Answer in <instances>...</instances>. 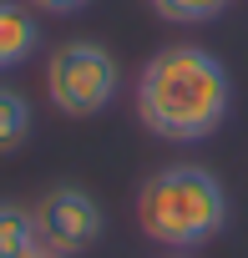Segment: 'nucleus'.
Listing matches in <instances>:
<instances>
[{
    "instance_id": "obj_2",
    "label": "nucleus",
    "mask_w": 248,
    "mask_h": 258,
    "mask_svg": "<svg viewBox=\"0 0 248 258\" xmlns=\"http://www.w3.org/2000/svg\"><path fill=\"white\" fill-rule=\"evenodd\" d=\"M137 223L152 243L188 253V248L213 243L228 228V192H223L218 172H208L198 162H172L142 182Z\"/></svg>"
},
{
    "instance_id": "obj_10",
    "label": "nucleus",
    "mask_w": 248,
    "mask_h": 258,
    "mask_svg": "<svg viewBox=\"0 0 248 258\" xmlns=\"http://www.w3.org/2000/svg\"><path fill=\"white\" fill-rule=\"evenodd\" d=\"M31 258H61V253H51V248H36V253H31Z\"/></svg>"
},
{
    "instance_id": "obj_4",
    "label": "nucleus",
    "mask_w": 248,
    "mask_h": 258,
    "mask_svg": "<svg viewBox=\"0 0 248 258\" xmlns=\"http://www.w3.org/2000/svg\"><path fill=\"white\" fill-rule=\"evenodd\" d=\"M31 218H36L41 248H51V253H61V258H76V253L96 248L101 233H106V208H101L86 187H76V182L46 187V192L36 198Z\"/></svg>"
},
{
    "instance_id": "obj_9",
    "label": "nucleus",
    "mask_w": 248,
    "mask_h": 258,
    "mask_svg": "<svg viewBox=\"0 0 248 258\" xmlns=\"http://www.w3.org/2000/svg\"><path fill=\"white\" fill-rule=\"evenodd\" d=\"M36 11H46V16H76V11H86L91 0H31Z\"/></svg>"
},
{
    "instance_id": "obj_3",
    "label": "nucleus",
    "mask_w": 248,
    "mask_h": 258,
    "mask_svg": "<svg viewBox=\"0 0 248 258\" xmlns=\"http://www.w3.org/2000/svg\"><path fill=\"white\" fill-rule=\"evenodd\" d=\"M116 86H121V66L101 41H66L46 61V96L61 116L76 121L101 116L116 101Z\"/></svg>"
},
{
    "instance_id": "obj_7",
    "label": "nucleus",
    "mask_w": 248,
    "mask_h": 258,
    "mask_svg": "<svg viewBox=\"0 0 248 258\" xmlns=\"http://www.w3.org/2000/svg\"><path fill=\"white\" fill-rule=\"evenodd\" d=\"M31 137V101L16 86H0V157H11Z\"/></svg>"
},
{
    "instance_id": "obj_5",
    "label": "nucleus",
    "mask_w": 248,
    "mask_h": 258,
    "mask_svg": "<svg viewBox=\"0 0 248 258\" xmlns=\"http://www.w3.org/2000/svg\"><path fill=\"white\" fill-rule=\"evenodd\" d=\"M41 51V21L31 0H0V71H16Z\"/></svg>"
},
{
    "instance_id": "obj_8",
    "label": "nucleus",
    "mask_w": 248,
    "mask_h": 258,
    "mask_svg": "<svg viewBox=\"0 0 248 258\" xmlns=\"http://www.w3.org/2000/svg\"><path fill=\"white\" fill-rule=\"evenodd\" d=\"M167 26H208L228 11V0H147Z\"/></svg>"
},
{
    "instance_id": "obj_1",
    "label": "nucleus",
    "mask_w": 248,
    "mask_h": 258,
    "mask_svg": "<svg viewBox=\"0 0 248 258\" xmlns=\"http://www.w3.org/2000/svg\"><path fill=\"white\" fill-rule=\"evenodd\" d=\"M233 76L203 46H162L137 76V121L157 142H203L228 121Z\"/></svg>"
},
{
    "instance_id": "obj_6",
    "label": "nucleus",
    "mask_w": 248,
    "mask_h": 258,
    "mask_svg": "<svg viewBox=\"0 0 248 258\" xmlns=\"http://www.w3.org/2000/svg\"><path fill=\"white\" fill-rule=\"evenodd\" d=\"M41 248L36 238V218L21 203H0V258H31Z\"/></svg>"
}]
</instances>
